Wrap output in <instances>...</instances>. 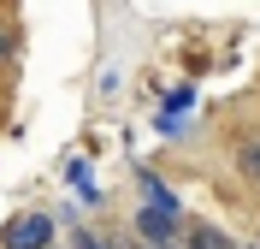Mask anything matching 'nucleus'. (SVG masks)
Returning a JSON list of instances; mask_svg holds the SVG:
<instances>
[{
    "label": "nucleus",
    "instance_id": "3",
    "mask_svg": "<svg viewBox=\"0 0 260 249\" xmlns=\"http://www.w3.org/2000/svg\"><path fill=\"white\" fill-rule=\"evenodd\" d=\"M231 166H237V178H243V184H260V131L237 136V149H231Z\"/></svg>",
    "mask_w": 260,
    "mask_h": 249
},
{
    "label": "nucleus",
    "instance_id": "1",
    "mask_svg": "<svg viewBox=\"0 0 260 249\" xmlns=\"http://www.w3.org/2000/svg\"><path fill=\"white\" fill-rule=\"evenodd\" d=\"M0 249H53V219L48 214H12L0 226Z\"/></svg>",
    "mask_w": 260,
    "mask_h": 249
},
{
    "label": "nucleus",
    "instance_id": "2",
    "mask_svg": "<svg viewBox=\"0 0 260 249\" xmlns=\"http://www.w3.org/2000/svg\"><path fill=\"white\" fill-rule=\"evenodd\" d=\"M243 237H231L225 226H213V219H189V237H183V249H237Z\"/></svg>",
    "mask_w": 260,
    "mask_h": 249
},
{
    "label": "nucleus",
    "instance_id": "4",
    "mask_svg": "<svg viewBox=\"0 0 260 249\" xmlns=\"http://www.w3.org/2000/svg\"><path fill=\"white\" fill-rule=\"evenodd\" d=\"M6 53H12V24L0 18V60H6Z\"/></svg>",
    "mask_w": 260,
    "mask_h": 249
},
{
    "label": "nucleus",
    "instance_id": "5",
    "mask_svg": "<svg viewBox=\"0 0 260 249\" xmlns=\"http://www.w3.org/2000/svg\"><path fill=\"white\" fill-rule=\"evenodd\" d=\"M237 249H260V237H243V243H237Z\"/></svg>",
    "mask_w": 260,
    "mask_h": 249
}]
</instances>
